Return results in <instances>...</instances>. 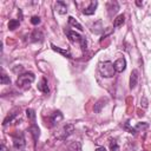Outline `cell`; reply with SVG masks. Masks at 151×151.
<instances>
[{
	"mask_svg": "<svg viewBox=\"0 0 151 151\" xmlns=\"http://www.w3.org/2000/svg\"><path fill=\"white\" fill-rule=\"evenodd\" d=\"M98 70L100 72V74L105 78H111L114 76V67H113V64L111 61H104V63H100L99 66H98Z\"/></svg>",
	"mask_w": 151,
	"mask_h": 151,
	"instance_id": "2",
	"label": "cell"
},
{
	"mask_svg": "<svg viewBox=\"0 0 151 151\" xmlns=\"http://www.w3.org/2000/svg\"><path fill=\"white\" fill-rule=\"evenodd\" d=\"M51 47H52V50H53L54 52H58V53L63 54V55L66 57V58H72L70 51H67V50H63V48H60V47H58V46H55V45H53V44L51 45Z\"/></svg>",
	"mask_w": 151,
	"mask_h": 151,
	"instance_id": "14",
	"label": "cell"
},
{
	"mask_svg": "<svg viewBox=\"0 0 151 151\" xmlns=\"http://www.w3.org/2000/svg\"><path fill=\"white\" fill-rule=\"evenodd\" d=\"M17 114H18V113H17L15 111H14V112H11L9 114H7V117L4 119V123H2V125H7L8 123H11V122H12V120H13V119L17 117Z\"/></svg>",
	"mask_w": 151,
	"mask_h": 151,
	"instance_id": "20",
	"label": "cell"
},
{
	"mask_svg": "<svg viewBox=\"0 0 151 151\" xmlns=\"http://www.w3.org/2000/svg\"><path fill=\"white\" fill-rule=\"evenodd\" d=\"M26 114H27V117H28V119H31V120H35V112H34V110H32V109H27L26 110Z\"/></svg>",
	"mask_w": 151,
	"mask_h": 151,
	"instance_id": "21",
	"label": "cell"
},
{
	"mask_svg": "<svg viewBox=\"0 0 151 151\" xmlns=\"http://www.w3.org/2000/svg\"><path fill=\"white\" fill-rule=\"evenodd\" d=\"M147 127H149V124L147 123H138L134 129H136V131H139V130H145Z\"/></svg>",
	"mask_w": 151,
	"mask_h": 151,
	"instance_id": "23",
	"label": "cell"
},
{
	"mask_svg": "<svg viewBox=\"0 0 151 151\" xmlns=\"http://www.w3.org/2000/svg\"><path fill=\"white\" fill-rule=\"evenodd\" d=\"M101 101H103V99H101V100H99V101L94 105V112H99V111H100V109H101V106H103V105H105V104H101Z\"/></svg>",
	"mask_w": 151,
	"mask_h": 151,
	"instance_id": "26",
	"label": "cell"
},
{
	"mask_svg": "<svg viewBox=\"0 0 151 151\" xmlns=\"http://www.w3.org/2000/svg\"><path fill=\"white\" fill-rule=\"evenodd\" d=\"M29 131H31V134L33 136V139H34V142H38V139H39V136H40V129L38 127V125L33 123V124L29 126Z\"/></svg>",
	"mask_w": 151,
	"mask_h": 151,
	"instance_id": "10",
	"label": "cell"
},
{
	"mask_svg": "<svg viewBox=\"0 0 151 151\" xmlns=\"http://www.w3.org/2000/svg\"><path fill=\"white\" fill-rule=\"evenodd\" d=\"M68 24L71 25V26H73V27H76V28H78L79 31H84V28H83V26L73 18V17H68Z\"/></svg>",
	"mask_w": 151,
	"mask_h": 151,
	"instance_id": "18",
	"label": "cell"
},
{
	"mask_svg": "<svg viewBox=\"0 0 151 151\" xmlns=\"http://www.w3.org/2000/svg\"><path fill=\"white\" fill-rule=\"evenodd\" d=\"M143 106H144V107H146V106H147V100H146V98H145V97L143 98Z\"/></svg>",
	"mask_w": 151,
	"mask_h": 151,
	"instance_id": "28",
	"label": "cell"
},
{
	"mask_svg": "<svg viewBox=\"0 0 151 151\" xmlns=\"http://www.w3.org/2000/svg\"><path fill=\"white\" fill-rule=\"evenodd\" d=\"M138 83V71L133 70L130 74V88H134Z\"/></svg>",
	"mask_w": 151,
	"mask_h": 151,
	"instance_id": "11",
	"label": "cell"
},
{
	"mask_svg": "<svg viewBox=\"0 0 151 151\" xmlns=\"http://www.w3.org/2000/svg\"><path fill=\"white\" fill-rule=\"evenodd\" d=\"M65 151H81V144L79 142H72L65 149Z\"/></svg>",
	"mask_w": 151,
	"mask_h": 151,
	"instance_id": "15",
	"label": "cell"
},
{
	"mask_svg": "<svg viewBox=\"0 0 151 151\" xmlns=\"http://www.w3.org/2000/svg\"><path fill=\"white\" fill-rule=\"evenodd\" d=\"M107 9H109V15L112 17V15L116 14V13L118 12V9H119L118 2H117V1H110V2L107 4Z\"/></svg>",
	"mask_w": 151,
	"mask_h": 151,
	"instance_id": "8",
	"label": "cell"
},
{
	"mask_svg": "<svg viewBox=\"0 0 151 151\" xmlns=\"http://www.w3.org/2000/svg\"><path fill=\"white\" fill-rule=\"evenodd\" d=\"M1 151H7V147H6V145L4 143L1 144Z\"/></svg>",
	"mask_w": 151,
	"mask_h": 151,
	"instance_id": "29",
	"label": "cell"
},
{
	"mask_svg": "<svg viewBox=\"0 0 151 151\" xmlns=\"http://www.w3.org/2000/svg\"><path fill=\"white\" fill-rule=\"evenodd\" d=\"M65 33H66L67 38H68L71 41H73V42H79L83 50L86 48V40H85V38H83L80 34H78L77 32L71 31V29H65Z\"/></svg>",
	"mask_w": 151,
	"mask_h": 151,
	"instance_id": "3",
	"label": "cell"
},
{
	"mask_svg": "<svg viewBox=\"0 0 151 151\" xmlns=\"http://www.w3.org/2000/svg\"><path fill=\"white\" fill-rule=\"evenodd\" d=\"M34 79H35V76L32 72L22 73L17 79V86L20 88H27V87H29V84H32L34 81Z\"/></svg>",
	"mask_w": 151,
	"mask_h": 151,
	"instance_id": "1",
	"label": "cell"
},
{
	"mask_svg": "<svg viewBox=\"0 0 151 151\" xmlns=\"http://www.w3.org/2000/svg\"><path fill=\"white\" fill-rule=\"evenodd\" d=\"M110 149H111L112 151H117V150H118V144H117V142H116L114 139H112V140L110 142Z\"/></svg>",
	"mask_w": 151,
	"mask_h": 151,
	"instance_id": "25",
	"label": "cell"
},
{
	"mask_svg": "<svg viewBox=\"0 0 151 151\" xmlns=\"http://www.w3.org/2000/svg\"><path fill=\"white\" fill-rule=\"evenodd\" d=\"M97 6H98V2H97V1H91V4L83 11V13H84L85 15H92V14H94Z\"/></svg>",
	"mask_w": 151,
	"mask_h": 151,
	"instance_id": "7",
	"label": "cell"
},
{
	"mask_svg": "<svg viewBox=\"0 0 151 151\" xmlns=\"http://www.w3.org/2000/svg\"><path fill=\"white\" fill-rule=\"evenodd\" d=\"M25 138H24V134L20 132H18V133H15L14 136H13V146L15 147V149H22L24 146H25Z\"/></svg>",
	"mask_w": 151,
	"mask_h": 151,
	"instance_id": "5",
	"label": "cell"
},
{
	"mask_svg": "<svg viewBox=\"0 0 151 151\" xmlns=\"http://www.w3.org/2000/svg\"><path fill=\"white\" fill-rule=\"evenodd\" d=\"M40 21H41V20H40V18H39L38 15H34V17L31 18V24H32V25H39Z\"/></svg>",
	"mask_w": 151,
	"mask_h": 151,
	"instance_id": "24",
	"label": "cell"
},
{
	"mask_svg": "<svg viewBox=\"0 0 151 151\" xmlns=\"http://www.w3.org/2000/svg\"><path fill=\"white\" fill-rule=\"evenodd\" d=\"M9 83H11L9 77H8L5 72H2V74H1V84H2V85H6V84H9Z\"/></svg>",
	"mask_w": 151,
	"mask_h": 151,
	"instance_id": "22",
	"label": "cell"
},
{
	"mask_svg": "<svg viewBox=\"0 0 151 151\" xmlns=\"http://www.w3.org/2000/svg\"><path fill=\"white\" fill-rule=\"evenodd\" d=\"M55 9L60 14H66L67 13V7H66V4L64 1H57L55 2Z\"/></svg>",
	"mask_w": 151,
	"mask_h": 151,
	"instance_id": "13",
	"label": "cell"
},
{
	"mask_svg": "<svg viewBox=\"0 0 151 151\" xmlns=\"http://www.w3.org/2000/svg\"><path fill=\"white\" fill-rule=\"evenodd\" d=\"M113 67H114V71H116V72H118V73L123 72V71L126 68V60H125L124 58L117 59V60L113 63Z\"/></svg>",
	"mask_w": 151,
	"mask_h": 151,
	"instance_id": "6",
	"label": "cell"
},
{
	"mask_svg": "<svg viewBox=\"0 0 151 151\" xmlns=\"http://www.w3.org/2000/svg\"><path fill=\"white\" fill-rule=\"evenodd\" d=\"M73 131H74V125H73V124H66V125H64V126L57 132L55 137H57L58 139H66L68 136H71V134L73 133Z\"/></svg>",
	"mask_w": 151,
	"mask_h": 151,
	"instance_id": "4",
	"label": "cell"
},
{
	"mask_svg": "<svg viewBox=\"0 0 151 151\" xmlns=\"http://www.w3.org/2000/svg\"><path fill=\"white\" fill-rule=\"evenodd\" d=\"M31 38H32V40H33V41H41V40L44 39V34L41 33V31L35 29V31L32 33Z\"/></svg>",
	"mask_w": 151,
	"mask_h": 151,
	"instance_id": "16",
	"label": "cell"
},
{
	"mask_svg": "<svg viewBox=\"0 0 151 151\" xmlns=\"http://www.w3.org/2000/svg\"><path fill=\"white\" fill-rule=\"evenodd\" d=\"M124 21H125V15H124V14H119V15L113 20V26H114V27H119V26H122V25L124 24Z\"/></svg>",
	"mask_w": 151,
	"mask_h": 151,
	"instance_id": "17",
	"label": "cell"
},
{
	"mask_svg": "<svg viewBox=\"0 0 151 151\" xmlns=\"http://www.w3.org/2000/svg\"><path fill=\"white\" fill-rule=\"evenodd\" d=\"M94 151H106V149H105L104 146H99V147H97Z\"/></svg>",
	"mask_w": 151,
	"mask_h": 151,
	"instance_id": "27",
	"label": "cell"
},
{
	"mask_svg": "<svg viewBox=\"0 0 151 151\" xmlns=\"http://www.w3.org/2000/svg\"><path fill=\"white\" fill-rule=\"evenodd\" d=\"M63 118H64V116H63V113L60 112V111H54L52 114H51V123H52V125H55V124H58L60 120H63Z\"/></svg>",
	"mask_w": 151,
	"mask_h": 151,
	"instance_id": "9",
	"label": "cell"
},
{
	"mask_svg": "<svg viewBox=\"0 0 151 151\" xmlns=\"http://www.w3.org/2000/svg\"><path fill=\"white\" fill-rule=\"evenodd\" d=\"M38 90H39L40 92H42V93H48V92H50V88H48V86H47V80H46V78H41V80H40L39 84H38Z\"/></svg>",
	"mask_w": 151,
	"mask_h": 151,
	"instance_id": "12",
	"label": "cell"
},
{
	"mask_svg": "<svg viewBox=\"0 0 151 151\" xmlns=\"http://www.w3.org/2000/svg\"><path fill=\"white\" fill-rule=\"evenodd\" d=\"M19 25H20V21H19V20H17V19H11L9 22H8V28H9L11 31H13V29L18 28Z\"/></svg>",
	"mask_w": 151,
	"mask_h": 151,
	"instance_id": "19",
	"label": "cell"
},
{
	"mask_svg": "<svg viewBox=\"0 0 151 151\" xmlns=\"http://www.w3.org/2000/svg\"><path fill=\"white\" fill-rule=\"evenodd\" d=\"M136 4H137V6H142V5H143V4H142V2H139V1H137Z\"/></svg>",
	"mask_w": 151,
	"mask_h": 151,
	"instance_id": "30",
	"label": "cell"
}]
</instances>
